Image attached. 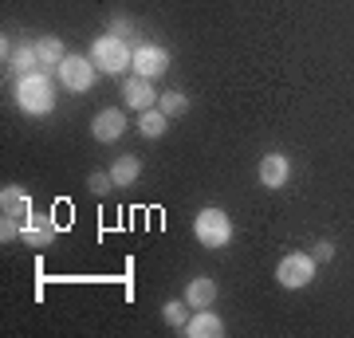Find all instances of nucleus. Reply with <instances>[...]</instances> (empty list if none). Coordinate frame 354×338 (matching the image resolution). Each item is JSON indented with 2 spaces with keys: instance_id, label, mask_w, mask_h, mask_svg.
<instances>
[{
  "instance_id": "12",
  "label": "nucleus",
  "mask_w": 354,
  "mask_h": 338,
  "mask_svg": "<svg viewBox=\"0 0 354 338\" xmlns=\"http://www.w3.org/2000/svg\"><path fill=\"white\" fill-rule=\"evenodd\" d=\"M0 209H4V220H28L32 216V200H28L24 189L4 185L0 189Z\"/></svg>"
},
{
  "instance_id": "20",
  "label": "nucleus",
  "mask_w": 354,
  "mask_h": 338,
  "mask_svg": "<svg viewBox=\"0 0 354 338\" xmlns=\"http://www.w3.org/2000/svg\"><path fill=\"white\" fill-rule=\"evenodd\" d=\"M87 189L95 193V197H106V193H111V189H118V185H114L111 169H106V173H102V169H95V173L87 177Z\"/></svg>"
},
{
  "instance_id": "5",
  "label": "nucleus",
  "mask_w": 354,
  "mask_h": 338,
  "mask_svg": "<svg viewBox=\"0 0 354 338\" xmlns=\"http://www.w3.org/2000/svg\"><path fill=\"white\" fill-rule=\"evenodd\" d=\"M95 71H99V67H95V59H91V55H67L64 63H59V71H55V75H59V83H64L67 91H91V83H95Z\"/></svg>"
},
{
  "instance_id": "15",
  "label": "nucleus",
  "mask_w": 354,
  "mask_h": 338,
  "mask_svg": "<svg viewBox=\"0 0 354 338\" xmlns=\"http://www.w3.org/2000/svg\"><path fill=\"white\" fill-rule=\"evenodd\" d=\"M111 177H114V185H118V189H130L142 177V162L134 158V153H122V158H114Z\"/></svg>"
},
{
  "instance_id": "18",
  "label": "nucleus",
  "mask_w": 354,
  "mask_h": 338,
  "mask_svg": "<svg viewBox=\"0 0 354 338\" xmlns=\"http://www.w3.org/2000/svg\"><path fill=\"white\" fill-rule=\"evenodd\" d=\"M158 111L169 114V118H181L189 111V95L185 91H165V95H158Z\"/></svg>"
},
{
  "instance_id": "4",
  "label": "nucleus",
  "mask_w": 354,
  "mask_h": 338,
  "mask_svg": "<svg viewBox=\"0 0 354 338\" xmlns=\"http://www.w3.org/2000/svg\"><path fill=\"white\" fill-rule=\"evenodd\" d=\"M315 256H307V252H288L283 260L276 263V283L288 291H299L307 288L311 279H315Z\"/></svg>"
},
{
  "instance_id": "17",
  "label": "nucleus",
  "mask_w": 354,
  "mask_h": 338,
  "mask_svg": "<svg viewBox=\"0 0 354 338\" xmlns=\"http://www.w3.org/2000/svg\"><path fill=\"white\" fill-rule=\"evenodd\" d=\"M8 71L12 75H36L39 71V55H36V44H24V48H16V55H12V63H8Z\"/></svg>"
},
{
  "instance_id": "16",
  "label": "nucleus",
  "mask_w": 354,
  "mask_h": 338,
  "mask_svg": "<svg viewBox=\"0 0 354 338\" xmlns=\"http://www.w3.org/2000/svg\"><path fill=\"white\" fill-rule=\"evenodd\" d=\"M165 130H169V114H162L158 106H150V111H142V114H138V134H142V138L158 142Z\"/></svg>"
},
{
  "instance_id": "8",
  "label": "nucleus",
  "mask_w": 354,
  "mask_h": 338,
  "mask_svg": "<svg viewBox=\"0 0 354 338\" xmlns=\"http://www.w3.org/2000/svg\"><path fill=\"white\" fill-rule=\"evenodd\" d=\"M260 185L264 189H283L291 181V158L288 153H279V150H272V153H264L260 158Z\"/></svg>"
},
{
  "instance_id": "2",
  "label": "nucleus",
  "mask_w": 354,
  "mask_h": 338,
  "mask_svg": "<svg viewBox=\"0 0 354 338\" xmlns=\"http://www.w3.org/2000/svg\"><path fill=\"white\" fill-rule=\"evenodd\" d=\"M193 236H197V244L209 252H221L232 244V236H236V228H232V220H228L225 209H201L197 213V220H193Z\"/></svg>"
},
{
  "instance_id": "21",
  "label": "nucleus",
  "mask_w": 354,
  "mask_h": 338,
  "mask_svg": "<svg viewBox=\"0 0 354 338\" xmlns=\"http://www.w3.org/2000/svg\"><path fill=\"white\" fill-rule=\"evenodd\" d=\"M130 32H134V24H130L127 16H114V20H111V36H118V39H127Z\"/></svg>"
},
{
  "instance_id": "10",
  "label": "nucleus",
  "mask_w": 354,
  "mask_h": 338,
  "mask_svg": "<svg viewBox=\"0 0 354 338\" xmlns=\"http://www.w3.org/2000/svg\"><path fill=\"white\" fill-rule=\"evenodd\" d=\"M153 79H142V75H134V79H127V87H122V99H127V106L130 111H150V106H158V91L150 87Z\"/></svg>"
},
{
  "instance_id": "9",
  "label": "nucleus",
  "mask_w": 354,
  "mask_h": 338,
  "mask_svg": "<svg viewBox=\"0 0 354 338\" xmlns=\"http://www.w3.org/2000/svg\"><path fill=\"white\" fill-rule=\"evenodd\" d=\"M55 236H59V220H51V216H28L20 225V240L28 248H48Z\"/></svg>"
},
{
  "instance_id": "22",
  "label": "nucleus",
  "mask_w": 354,
  "mask_h": 338,
  "mask_svg": "<svg viewBox=\"0 0 354 338\" xmlns=\"http://www.w3.org/2000/svg\"><path fill=\"white\" fill-rule=\"evenodd\" d=\"M315 260H323V263L335 260V244H330V240H319L315 244Z\"/></svg>"
},
{
  "instance_id": "19",
  "label": "nucleus",
  "mask_w": 354,
  "mask_h": 338,
  "mask_svg": "<svg viewBox=\"0 0 354 338\" xmlns=\"http://www.w3.org/2000/svg\"><path fill=\"white\" fill-rule=\"evenodd\" d=\"M189 303L185 299H169L162 307V319H165V326H174V330H185V323H189Z\"/></svg>"
},
{
  "instance_id": "13",
  "label": "nucleus",
  "mask_w": 354,
  "mask_h": 338,
  "mask_svg": "<svg viewBox=\"0 0 354 338\" xmlns=\"http://www.w3.org/2000/svg\"><path fill=\"white\" fill-rule=\"evenodd\" d=\"M181 299L189 303L193 311H205V307H213L216 303V283L209 276H197V279L185 283V295H181Z\"/></svg>"
},
{
  "instance_id": "7",
  "label": "nucleus",
  "mask_w": 354,
  "mask_h": 338,
  "mask_svg": "<svg viewBox=\"0 0 354 338\" xmlns=\"http://www.w3.org/2000/svg\"><path fill=\"white\" fill-rule=\"evenodd\" d=\"M130 67H134V75H142V79H158V75H165V67H169V51H165L162 44H138Z\"/></svg>"
},
{
  "instance_id": "11",
  "label": "nucleus",
  "mask_w": 354,
  "mask_h": 338,
  "mask_svg": "<svg viewBox=\"0 0 354 338\" xmlns=\"http://www.w3.org/2000/svg\"><path fill=\"white\" fill-rule=\"evenodd\" d=\"M185 335H189V338H221V335H225V323H221V314H213V307H205V311H193L189 314Z\"/></svg>"
},
{
  "instance_id": "6",
  "label": "nucleus",
  "mask_w": 354,
  "mask_h": 338,
  "mask_svg": "<svg viewBox=\"0 0 354 338\" xmlns=\"http://www.w3.org/2000/svg\"><path fill=\"white\" fill-rule=\"evenodd\" d=\"M127 111H118V106H102L95 118H91V138L102 142V146H111V142H118L122 134H127Z\"/></svg>"
},
{
  "instance_id": "14",
  "label": "nucleus",
  "mask_w": 354,
  "mask_h": 338,
  "mask_svg": "<svg viewBox=\"0 0 354 338\" xmlns=\"http://www.w3.org/2000/svg\"><path fill=\"white\" fill-rule=\"evenodd\" d=\"M36 55H39V71H44V75H51V71H59V63L67 59L64 44H59L55 36H44V39H36Z\"/></svg>"
},
{
  "instance_id": "1",
  "label": "nucleus",
  "mask_w": 354,
  "mask_h": 338,
  "mask_svg": "<svg viewBox=\"0 0 354 338\" xmlns=\"http://www.w3.org/2000/svg\"><path fill=\"white\" fill-rule=\"evenodd\" d=\"M16 106L24 114H32V118H44V114L55 111V83H51V75L36 71V75L16 79Z\"/></svg>"
},
{
  "instance_id": "3",
  "label": "nucleus",
  "mask_w": 354,
  "mask_h": 338,
  "mask_svg": "<svg viewBox=\"0 0 354 338\" xmlns=\"http://www.w3.org/2000/svg\"><path fill=\"white\" fill-rule=\"evenodd\" d=\"M91 59H95V67H99L102 75H122L134 63V48L118 36H99L91 44Z\"/></svg>"
}]
</instances>
